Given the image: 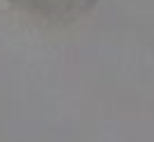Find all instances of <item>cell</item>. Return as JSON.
I'll return each mask as SVG.
<instances>
[{
	"instance_id": "6da1fadb",
	"label": "cell",
	"mask_w": 154,
	"mask_h": 142,
	"mask_svg": "<svg viewBox=\"0 0 154 142\" xmlns=\"http://www.w3.org/2000/svg\"><path fill=\"white\" fill-rule=\"evenodd\" d=\"M16 2L46 16H74L88 5H92V0H16Z\"/></svg>"
}]
</instances>
